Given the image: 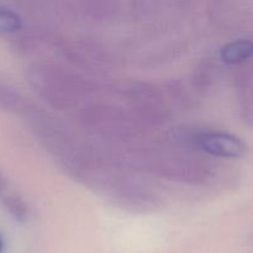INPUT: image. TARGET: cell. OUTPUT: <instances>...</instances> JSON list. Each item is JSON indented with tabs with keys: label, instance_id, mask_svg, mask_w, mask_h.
<instances>
[{
	"label": "cell",
	"instance_id": "2e32d148",
	"mask_svg": "<svg viewBox=\"0 0 253 253\" xmlns=\"http://www.w3.org/2000/svg\"><path fill=\"white\" fill-rule=\"evenodd\" d=\"M6 189H7V180L6 178L0 173V194L6 192Z\"/></svg>",
	"mask_w": 253,
	"mask_h": 253
},
{
	"label": "cell",
	"instance_id": "7a4b0ae2",
	"mask_svg": "<svg viewBox=\"0 0 253 253\" xmlns=\"http://www.w3.org/2000/svg\"><path fill=\"white\" fill-rule=\"evenodd\" d=\"M121 165L135 166L168 180L188 184H203L210 179L212 172L209 163L188 151L145 150L130 155L118 156Z\"/></svg>",
	"mask_w": 253,
	"mask_h": 253
},
{
	"label": "cell",
	"instance_id": "8fae6325",
	"mask_svg": "<svg viewBox=\"0 0 253 253\" xmlns=\"http://www.w3.org/2000/svg\"><path fill=\"white\" fill-rule=\"evenodd\" d=\"M74 12H78L88 21H106L113 19L118 11V4L105 0H93V1H81L72 4Z\"/></svg>",
	"mask_w": 253,
	"mask_h": 253
},
{
	"label": "cell",
	"instance_id": "5bb4252c",
	"mask_svg": "<svg viewBox=\"0 0 253 253\" xmlns=\"http://www.w3.org/2000/svg\"><path fill=\"white\" fill-rule=\"evenodd\" d=\"M4 205L5 209L16 221H27L30 216V207L21 195H19L17 193H9V194L4 195Z\"/></svg>",
	"mask_w": 253,
	"mask_h": 253
},
{
	"label": "cell",
	"instance_id": "277c9868",
	"mask_svg": "<svg viewBox=\"0 0 253 253\" xmlns=\"http://www.w3.org/2000/svg\"><path fill=\"white\" fill-rule=\"evenodd\" d=\"M95 193L116 207L132 212H152L162 205L160 195L150 185L128 174L125 168L111 172Z\"/></svg>",
	"mask_w": 253,
	"mask_h": 253
},
{
	"label": "cell",
	"instance_id": "30bf717a",
	"mask_svg": "<svg viewBox=\"0 0 253 253\" xmlns=\"http://www.w3.org/2000/svg\"><path fill=\"white\" fill-rule=\"evenodd\" d=\"M219 66L211 59H203L192 72L190 86L197 94L211 90L219 81Z\"/></svg>",
	"mask_w": 253,
	"mask_h": 253
},
{
	"label": "cell",
	"instance_id": "ba28073f",
	"mask_svg": "<svg viewBox=\"0 0 253 253\" xmlns=\"http://www.w3.org/2000/svg\"><path fill=\"white\" fill-rule=\"evenodd\" d=\"M0 109L9 113L22 115L25 119L34 113L37 108L29 98L10 84L0 82Z\"/></svg>",
	"mask_w": 253,
	"mask_h": 253
},
{
	"label": "cell",
	"instance_id": "7c38bea8",
	"mask_svg": "<svg viewBox=\"0 0 253 253\" xmlns=\"http://www.w3.org/2000/svg\"><path fill=\"white\" fill-rule=\"evenodd\" d=\"M236 88L242 119L252 124V73L250 68H242L236 74Z\"/></svg>",
	"mask_w": 253,
	"mask_h": 253
},
{
	"label": "cell",
	"instance_id": "52a82bcc",
	"mask_svg": "<svg viewBox=\"0 0 253 253\" xmlns=\"http://www.w3.org/2000/svg\"><path fill=\"white\" fill-rule=\"evenodd\" d=\"M61 51L63 56L74 66L90 71H103L110 62V56L104 47L96 42L88 40L62 43Z\"/></svg>",
	"mask_w": 253,
	"mask_h": 253
},
{
	"label": "cell",
	"instance_id": "9a60e30c",
	"mask_svg": "<svg viewBox=\"0 0 253 253\" xmlns=\"http://www.w3.org/2000/svg\"><path fill=\"white\" fill-rule=\"evenodd\" d=\"M22 27V19L16 11L0 7V35L16 34Z\"/></svg>",
	"mask_w": 253,
	"mask_h": 253
},
{
	"label": "cell",
	"instance_id": "4fadbf2b",
	"mask_svg": "<svg viewBox=\"0 0 253 253\" xmlns=\"http://www.w3.org/2000/svg\"><path fill=\"white\" fill-rule=\"evenodd\" d=\"M253 44L250 40L239 39L220 49V58L226 64H244L252 57Z\"/></svg>",
	"mask_w": 253,
	"mask_h": 253
},
{
	"label": "cell",
	"instance_id": "8992f818",
	"mask_svg": "<svg viewBox=\"0 0 253 253\" xmlns=\"http://www.w3.org/2000/svg\"><path fill=\"white\" fill-rule=\"evenodd\" d=\"M194 150L217 158H240L247 145L239 136L210 128H199L194 140Z\"/></svg>",
	"mask_w": 253,
	"mask_h": 253
},
{
	"label": "cell",
	"instance_id": "6da1fadb",
	"mask_svg": "<svg viewBox=\"0 0 253 253\" xmlns=\"http://www.w3.org/2000/svg\"><path fill=\"white\" fill-rule=\"evenodd\" d=\"M26 78L35 93L59 111L81 109L96 90L89 78L48 61L34 62L27 68Z\"/></svg>",
	"mask_w": 253,
	"mask_h": 253
},
{
	"label": "cell",
	"instance_id": "9c48e42d",
	"mask_svg": "<svg viewBox=\"0 0 253 253\" xmlns=\"http://www.w3.org/2000/svg\"><path fill=\"white\" fill-rule=\"evenodd\" d=\"M162 90L172 109L190 110L195 106V91L180 79H172L163 84Z\"/></svg>",
	"mask_w": 253,
	"mask_h": 253
},
{
	"label": "cell",
	"instance_id": "5b68a950",
	"mask_svg": "<svg viewBox=\"0 0 253 253\" xmlns=\"http://www.w3.org/2000/svg\"><path fill=\"white\" fill-rule=\"evenodd\" d=\"M118 93L126 109L145 127L166 125L172 120L173 109L160 86L148 82L130 81L121 84Z\"/></svg>",
	"mask_w": 253,
	"mask_h": 253
},
{
	"label": "cell",
	"instance_id": "3957f363",
	"mask_svg": "<svg viewBox=\"0 0 253 253\" xmlns=\"http://www.w3.org/2000/svg\"><path fill=\"white\" fill-rule=\"evenodd\" d=\"M78 120L90 132L121 143L132 142L146 128L127 109L110 103L88 101L79 109Z\"/></svg>",
	"mask_w": 253,
	"mask_h": 253
},
{
	"label": "cell",
	"instance_id": "e0dca14e",
	"mask_svg": "<svg viewBox=\"0 0 253 253\" xmlns=\"http://www.w3.org/2000/svg\"><path fill=\"white\" fill-rule=\"evenodd\" d=\"M2 249H4V244H2V240L1 237H0V253L2 252Z\"/></svg>",
	"mask_w": 253,
	"mask_h": 253
}]
</instances>
